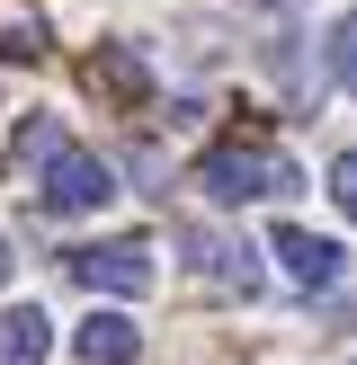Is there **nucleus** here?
<instances>
[{"label":"nucleus","instance_id":"obj_3","mask_svg":"<svg viewBox=\"0 0 357 365\" xmlns=\"http://www.w3.org/2000/svg\"><path fill=\"white\" fill-rule=\"evenodd\" d=\"M107 196H116V160L107 152H71L63 143V152L45 160V205L54 214H99Z\"/></svg>","mask_w":357,"mask_h":365},{"label":"nucleus","instance_id":"obj_10","mask_svg":"<svg viewBox=\"0 0 357 365\" xmlns=\"http://www.w3.org/2000/svg\"><path fill=\"white\" fill-rule=\"evenodd\" d=\"M18 152H36V160H54V152H63V134H54V116H27V125H18Z\"/></svg>","mask_w":357,"mask_h":365},{"label":"nucleus","instance_id":"obj_5","mask_svg":"<svg viewBox=\"0 0 357 365\" xmlns=\"http://www.w3.org/2000/svg\"><path fill=\"white\" fill-rule=\"evenodd\" d=\"M178 250H188V259H196V277H206L214 285V294H259V250H250V241H223V232H178Z\"/></svg>","mask_w":357,"mask_h":365},{"label":"nucleus","instance_id":"obj_1","mask_svg":"<svg viewBox=\"0 0 357 365\" xmlns=\"http://www.w3.org/2000/svg\"><path fill=\"white\" fill-rule=\"evenodd\" d=\"M196 187H206L223 214H241V205H259V196H295L303 170L286 152H268V143H214V152L196 160Z\"/></svg>","mask_w":357,"mask_h":365},{"label":"nucleus","instance_id":"obj_12","mask_svg":"<svg viewBox=\"0 0 357 365\" xmlns=\"http://www.w3.org/2000/svg\"><path fill=\"white\" fill-rule=\"evenodd\" d=\"M331 196H339V214L357 223V152H339V160H331Z\"/></svg>","mask_w":357,"mask_h":365},{"label":"nucleus","instance_id":"obj_4","mask_svg":"<svg viewBox=\"0 0 357 365\" xmlns=\"http://www.w3.org/2000/svg\"><path fill=\"white\" fill-rule=\"evenodd\" d=\"M268 259L286 267V285H303V294H331V285H339V267H348V250H339L331 232L277 223V232H268Z\"/></svg>","mask_w":357,"mask_h":365},{"label":"nucleus","instance_id":"obj_2","mask_svg":"<svg viewBox=\"0 0 357 365\" xmlns=\"http://www.w3.org/2000/svg\"><path fill=\"white\" fill-rule=\"evenodd\" d=\"M71 277L89 285V294H116V303H134V294H152V241H89V250H71Z\"/></svg>","mask_w":357,"mask_h":365},{"label":"nucleus","instance_id":"obj_7","mask_svg":"<svg viewBox=\"0 0 357 365\" xmlns=\"http://www.w3.org/2000/svg\"><path fill=\"white\" fill-rule=\"evenodd\" d=\"M89 89H107L116 107H143V98H152V71H143L134 45H99V53H89Z\"/></svg>","mask_w":357,"mask_h":365},{"label":"nucleus","instance_id":"obj_13","mask_svg":"<svg viewBox=\"0 0 357 365\" xmlns=\"http://www.w3.org/2000/svg\"><path fill=\"white\" fill-rule=\"evenodd\" d=\"M250 9H268V18H295V9H303V0H250Z\"/></svg>","mask_w":357,"mask_h":365},{"label":"nucleus","instance_id":"obj_9","mask_svg":"<svg viewBox=\"0 0 357 365\" xmlns=\"http://www.w3.org/2000/svg\"><path fill=\"white\" fill-rule=\"evenodd\" d=\"M321 63H331V81H339V89H357V9H339V18H331V45H321Z\"/></svg>","mask_w":357,"mask_h":365},{"label":"nucleus","instance_id":"obj_6","mask_svg":"<svg viewBox=\"0 0 357 365\" xmlns=\"http://www.w3.org/2000/svg\"><path fill=\"white\" fill-rule=\"evenodd\" d=\"M71 348H81V365H134L143 356V330L125 312H89L81 330H71Z\"/></svg>","mask_w":357,"mask_h":365},{"label":"nucleus","instance_id":"obj_11","mask_svg":"<svg viewBox=\"0 0 357 365\" xmlns=\"http://www.w3.org/2000/svg\"><path fill=\"white\" fill-rule=\"evenodd\" d=\"M0 53H9V63H36V53H45V27H36V18L27 27H0Z\"/></svg>","mask_w":357,"mask_h":365},{"label":"nucleus","instance_id":"obj_14","mask_svg":"<svg viewBox=\"0 0 357 365\" xmlns=\"http://www.w3.org/2000/svg\"><path fill=\"white\" fill-rule=\"evenodd\" d=\"M0 285H9V241H0Z\"/></svg>","mask_w":357,"mask_h":365},{"label":"nucleus","instance_id":"obj_8","mask_svg":"<svg viewBox=\"0 0 357 365\" xmlns=\"http://www.w3.org/2000/svg\"><path fill=\"white\" fill-rule=\"evenodd\" d=\"M45 348H54V321L36 303H9L0 312V365H45Z\"/></svg>","mask_w":357,"mask_h":365}]
</instances>
